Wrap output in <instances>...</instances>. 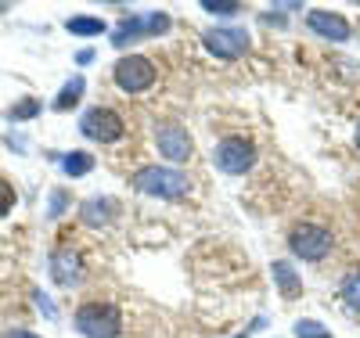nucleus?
<instances>
[{
  "instance_id": "15",
  "label": "nucleus",
  "mask_w": 360,
  "mask_h": 338,
  "mask_svg": "<svg viewBox=\"0 0 360 338\" xmlns=\"http://www.w3.org/2000/svg\"><path fill=\"white\" fill-rule=\"evenodd\" d=\"M90 169H94V155H90V151H69V155H62L65 176H86Z\"/></svg>"
},
{
  "instance_id": "1",
  "label": "nucleus",
  "mask_w": 360,
  "mask_h": 338,
  "mask_svg": "<svg viewBox=\"0 0 360 338\" xmlns=\"http://www.w3.org/2000/svg\"><path fill=\"white\" fill-rule=\"evenodd\" d=\"M130 188H137L148 198L176 202V198L191 195V176L180 173V169H169V166H144V169H137L130 176Z\"/></svg>"
},
{
  "instance_id": "2",
  "label": "nucleus",
  "mask_w": 360,
  "mask_h": 338,
  "mask_svg": "<svg viewBox=\"0 0 360 338\" xmlns=\"http://www.w3.org/2000/svg\"><path fill=\"white\" fill-rule=\"evenodd\" d=\"M76 327L86 338H119L123 331V313L108 299H86L76 310Z\"/></svg>"
},
{
  "instance_id": "20",
  "label": "nucleus",
  "mask_w": 360,
  "mask_h": 338,
  "mask_svg": "<svg viewBox=\"0 0 360 338\" xmlns=\"http://www.w3.org/2000/svg\"><path fill=\"white\" fill-rule=\"evenodd\" d=\"M202 11H209V15H242L245 8L234 4V0H202Z\"/></svg>"
},
{
  "instance_id": "18",
  "label": "nucleus",
  "mask_w": 360,
  "mask_h": 338,
  "mask_svg": "<svg viewBox=\"0 0 360 338\" xmlns=\"http://www.w3.org/2000/svg\"><path fill=\"white\" fill-rule=\"evenodd\" d=\"M37 115H40V101H33V98H25V101H18V105L8 108V119L11 122H25V119H37Z\"/></svg>"
},
{
  "instance_id": "22",
  "label": "nucleus",
  "mask_w": 360,
  "mask_h": 338,
  "mask_svg": "<svg viewBox=\"0 0 360 338\" xmlns=\"http://www.w3.org/2000/svg\"><path fill=\"white\" fill-rule=\"evenodd\" d=\"M33 299H37V310H40V313H44L47 320H54V317H58V310H54V302H51V299H47L44 292H33Z\"/></svg>"
},
{
  "instance_id": "26",
  "label": "nucleus",
  "mask_w": 360,
  "mask_h": 338,
  "mask_svg": "<svg viewBox=\"0 0 360 338\" xmlns=\"http://www.w3.org/2000/svg\"><path fill=\"white\" fill-rule=\"evenodd\" d=\"M8 144H11V148H18V151H22V148H25V141H22V137H15V134H11V137H8Z\"/></svg>"
},
{
  "instance_id": "28",
  "label": "nucleus",
  "mask_w": 360,
  "mask_h": 338,
  "mask_svg": "<svg viewBox=\"0 0 360 338\" xmlns=\"http://www.w3.org/2000/svg\"><path fill=\"white\" fill-rule=\"evenodd\" d=\"M234 338H249V331H242V334H234Z\"/></svg>"
},
{
  "instance_id": "17",
  "label": "nucleus",
  "mask_w": 360,
  "mask_h": 338,
  "mask_svg": "<svg viewBox=\"0 0 360 338\" xmlns=\"http://www.w3.org/2000/svg\"><path fill=\"white\" fill-rule=\"evenodd\" d=\"M141 22H144V37L169 33V15L166 11H148V15H141Z\"/></svg>"
},
{
  "instance_id": "4",
  "label": "nucleus",
  "mask_w": 360,
  "mask_h": 338,
  "mask_svg": "<svg viewBox=\"0 0 360 338\" xmlns=\"http://www.w3.org/2000/svg\"><path fill=\"white\" fill-rule=\"evenodd\" d=\"M112 76H115V86L123 90V94H144V90L155 86L159 69H155L144 54H127V58L115 61Z\"/></svg>"
},
{
  "instance_id": "5",
  "label": "nucleus",
  "mask_w": 360,
  "mask_h": 338,
  "mask_svg": "<svg viewBox=\"0 0 360 338\" xmlns=\"http://www.w3.org/2000/svg\"><path fill=\"white\" fill-rule=\"evenodd\" d=\"M213 162L220 173L227 176H245L252 166H256V144L249 137H224L217 148H213Z\"/></svg>"
},
{
  "instance_id": "21",
  "label": "nucleus",
  "mask_w": 360,
  "mask_h": 338,
  "mask_svg": "<svg viewBox=\"0 0 360 338\" xmlns=\"http://www.w3.org/2000/svg\"><path fill=\"white\" fill-rule=\"evenodd\" d=\"M11 209H15V188L8 180H0V216H8Z\"/></svg>"
},
{
  "instance_id": "12",
  "label": "nucleus",
  "mask_w": 360,
  "mask_h": 338,
  "mask_svg": "<svg viewBox=\"0 0 360 338\" xmlns=\"http://www.w3.org/2000/svg\"><path fill=\"white\" fill-rule=\"evenodd\" d=\"M270 273H274V285L281 288V295L285 299H295L299 292H303V278L292 270V263H285V259H278L274 266H270Z\"/></svg>"
},
{
  "instance_id": "8",
  "label": "nucleus",
  "mask_w": 360,
  "mask_h": 338,
  "mask_svg": "<svg viewBox=\"0 0 360 338\" xmlns=\"http://www.w3.org/2000/svg\"><path fill=\"white\" fill-rule=\"evenodd\" d=\"M155 144H159V155L169 159V162H188L191 151H195V141L191 134L180 126V122H155Z\"/></svg>"
},
{
  "instance_id": "9",
  "label": "nucleus",
  "mask_w": 360,
  "mask_h": 338,
  "mask_svg": "<svg viewBox=\"0 0 360 338\" xmlns=\"http://www.w3.org/2000/svg\"><path fill=\"white\" fill-rule=\"evenodd\" d=\"M51 278L62 288H76L83 281V256L72 249V245H58L51 252Z\"/></svg>"
},
{
  "instance_id": "25",
  "label": "nucleus",
  "mask_w": 360,
  "mask_h": 338,
  "mask_svg": "<svg viewBox=\"0 0 360 338\" xmlns=\"http://www.w3.org/2000/svg\"><path fill=\"white\" fill-rule=\"evenodd\" d=\"M8 338H40V334H33V331H22V327H18V331H11Z\"/></svg>"
},
{
  "instance_id": "13",
  "label": "nucleus",
  "mask_w": 360,
  "mask_h": 338,
  "mask_svg": "<svg viewBox=\"0 0 360 338\" xmlns=\"http://www.w3.org/2000/svg\"><path fill=\"white\" fill-rule=\"evenodd\" d=\"M65 29H69L72 37H101L105 33V22L98 15H72V18H65Z\"/></svg>"
},
{
  "instance_id": "23",
  "label": "nucleus",
  "mask_w": 360,
  "mask_h": 338,
  "mask_svg": "<svg viewBox=\"0 0 360 338\" xmlns=\"http://www.w3.org/2000/svg\"><path fill=\"white\" fill-rule=\"evenodd\" d=\"M69 205V198H65V191H54L51 195V205H47V216H62V209Z\"/></svg>"
},
{
  "instance_id": "16",
  "label": "nucleus",
  "mask_w": 360,
  "mask_h": 338,
  "mask_svg": "<svg viewBox=\"0 0 360 338\" xmlns=\"http://www.w3.org/2000/svg\"><path fill=\"white\" fill-rule=\"evenodd\" d=\"M342 299L353 313H360V270H349L342 278Z\"/></svg>"
},
{
  "instance_id": "19",
  "label": "nucleus",
  "mask_w": 360,
  "mask_h": 338,
  "mask_svg": "<svg viewBox=\"0 0 360 338\" xmlns=\"http://www.w3.org/2000/svg\"><path fill=\"white\" fill-rule=\"evenodd\" d=\"M295 338H332V331H324L321 320H295Z\"/></svg>"
},
{
  "instance_id": "27",
  "label": "nucleus",
  "mask_w": 360,
  "mask_h": 338,
  "mask_svg": "<svg viewBox=\"0 0 360 338\" xmlns=\"http://www.w3.org/2000/svg\"><path fill=\"white\" fill-rule=\"evenodd\" d=\"M356 148H360V122H356Z\"/></svg>"
},
{
  "instance_id": "10",
  "label": "nucleus",
  "mask_w": 360,
  "mask_h": 338,
  "mask_svg": "<svg viewBox=\"0 0 360 338\" xmlns=\"http://www.w3.org/2000/svg\"><path fill=\"white\" fill-rule=\"evenodd\" d=\"M307 25H310V33H317L321 40H332V44H346L349 40V22H346V15H339V11H324V8H314L310 15H307Z\"/></svg>"
},
{
  "instance_id": "3",
  "label": "nucleus",
  "mask_w": 360,
  "mask_h": 338,
  "mask_svg": "<svg viewBox=\"0 0 360 338\" xmlns=\"http://www.w3.org/2000/svg\"><path fill=\"white\" fill-rule=\"evenodd\" d=\"M288 249H292L299 259H307V263H321V259L332 256L335 238H332V230H328V227L307 220V223H295V227L288 230Z\"/></svg>"
},
{
  "instance_id": "6",
  "label": "nucleus",
  "mask_w": 360,
  "mask_h": 338,
  "mask_svg": "<svg viewBox=\"0 0 360 338\" xmlns=\"http://www.w3.org/2000/svg\"><path fill=\"white\" fill-rule=\"evenodd\" d=\"M79 134L90 137V141H98V144H115V141H123L127 122H123V115L112 112V108H90L79 119Z\"/></svg>"
},
{
  "instance_id": "11",
  "label": "nucleus",
  "mask_w": 360,
  "mask_h": 338,
  "mask_svg": "<svg viewBox=\"0 0 360 338\" xmlns=\"http://www.w3.org/2000/svg\"><path fill=\"white\" fill-rule=\"evenodd\" d=\"M115 216H119V202L108 198V195L86 198V202L79 205V220H83L86 227H108Z\"/></svg>"
},
{
  "instance_id": "7",
  "label": "nucleus",
  "mask_w": 360,
  "mask_h": 338,
  "mask_svg": "<svg viewBox=\"0 0 360 338\" xmlns=\"http://www.w3.org/2000/svg\"><path fill=\"white\" fill-rule=\"evenodd\" d=\"M202 44H205L209 54L220 58V61H238V58H245L249 47H252L249 33H245V29H238V25H231V29H224V25L220 29H205Z\"/></svg>"
},
{
  "instance_id": "14",
  "label": "nucleus",
  "mask_w": 360,
  "mask_h": 338,
  "mask_svg": "<svg viewBox=\"0 0 360 338\" xmlns=\"http://www.w3.org/2000/svg\"><path fill=\"white\" fill-rule=\"evenodd\" d=\"M83 90H86V79H83V76H72V79L62 86V94L54 98V108H58V112L76 108V105H79V98H83Z\"/></svg>"
},
{
  "instance_id": "24",
  "label": "nucleus",
  "mask_w": 360,
  "mask_h": 338,
  "mask_svg": "<svg viewBox=\"0 0 360 338\" xmlns=\"http://www.w3.org/2000/svg\"><path fill=\"white\" fill-rule=\"evenodd\" d=\"M263 22H266V25H285V18H281L278 11H266V15H263Z\"/></svg>"
}]
</instances>
